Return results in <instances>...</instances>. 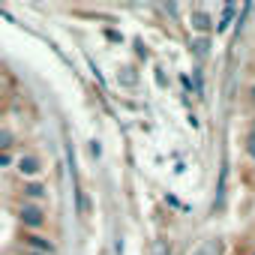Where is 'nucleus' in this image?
<instances>
[{
  "mask_svg": "<svg viewBox=\"0 0 255 255\" xmlns=\"http://www.w3.org/2000/svg\"><path fill=\"white\" fill-rule=\"evenodd\" d=\"M195 51H198V57H204L207 54V39H198L195 42Z\"/></svg>",
  "mask_w": 255,
  "mask_h": 255,
  "instance_id": "9",
  "label": "nucleus"
},
{
  "mask_svg": "<svg viewBox=\"0 0 255 255\" xmlns=\"http://www.w3.org/2000/svg\"><path fill=\"white\" fill-rule=\"evenodd\" d=\"M18 216H21V222H24L27 228H42V225H45V213H42L39 204H24Z\"/></svg>",
  "mask_w": 255,
  "mask_h": 255,
  "instance_id": "1",
  "label": "nucleus"
},
{
  "mask_svg": "<svg viewBox=\"0 0 255 255\" xmlns=\"http://www.w3.org/2000/svg\"><path fill=\"white\" fill-rule=\"evenodd\" d=\"M192 27H195L198 33H207V30H210V15H207V12H192Z\"/></svg>",
  "mask_w": 255,
  "mask_h": 255,
  "instance_id": "4",
  "label": "nucleus"
},
{
  "mask_svg": "<svg viewBox=\"0 0 255 255\" xmlns=\"http://www.w3.org/2000/svg\"><path fill=\"white\" fill-rule=\"evenodd\" d=\"M246 153L255 159V120L249 123V132H246Z\"/></svg>",
  "mask_w": 255,
  "mask_h": 255,
  "instance_id": "6",
  "label": "nucleus"
},
{
  "mask_svg": "<svg viewBox=\"0 0 255 255\" xmlns=\"http://www.w3.org/2000/svg\"><path fill=\"white\" fill-rule=\"evenodd\" d=\"M252 255H255V252H252Z\"/></svg>",
  "mask_w": 255,
  "mask_h": 255,
  "instance_id": "14",
  "label": "nucleus"
},
{
  "mask_svg": "<svg viewBox=\"0 0 255 255\" xmlns=\"http://www.w3.org/2000/svg\"><path fill=\"white\" fill-rule=\"evenodd\" d=\"M6 165H9V156H6V153H0V168H6Z\"/></svg>",
  "mask_w": 255,
  "mask_h": 255,
  "instance_id": "10",
  "label": "nucleus"
},
{
  "mask_svg": "<svg viewBox=\"0 0 255 255\" xmlns=\"http://www.w3.org/2000/svg\"><path fill=\"white\" fill-rule=\"evenodd\" d=\"M24 243L30 246L27 252H42V255H45V252H51V240H48V237H42V234H24Z\"/></svg>",
  "mask_w": 255,
  "mask_h": 255,
  "instance_id": "2",
  "label": "nucleus"
},
{
  "mask_svg": "<svg viewBox=\"0 0 255 255\" xmlns=\"http://www.w3.org/2000/svg\"><path fill=\"white\" fill-rule=\"evenodd\" d=\"M231 15H234V6H225V12H222V21L216 24V30H225V27H228V21H231Z\"/></svg>",
  "mask_w": 255,
  "mask_h": 255,
  "instance_id": "7",
  "label": "nucleus"
},
{
  "mask_svg": "<svg viewBox=\"0 0 255 255\" xmlns=\"http://www.w3.org/2000/svg\"><path fill=\"white\" fill-rule=\"evenodd\" d=\"M12 144V132L9 129H0V150H6Z\"/></svg>",
  "mask_w": 255,
  "mask_h": 255,
  "instance_id": "8",
  "label": "nucleus"
},
{
  "mask_svg": "<svg viewBox=\"0 0 255 255\" xmlns=\"http://www.w3.org/2000/svg\"><path fill=\"white\" fill-rule=\"evenodd\" d=\"M249 102H252V105H255V84H252V87H249Z\"/></svg>",
  "mask_w": 255,
  "mask_h": 255,
  "instance_id": "12",
  "label": "nucleus"
},
{
  "mask_svg": "<svg viewBox=\"0 0 255 255\" xmlns=\"http://www.w3.org/2000/svg\"><path fill=\"white\" fill-rule=\"evenodd\" d=\"M24 255H42V252H24Z\"/></svg>",
  "mask_w": 255,
  "mask_h": 255,
  "instance_id": "13",
  "label": "nucleus"
},
{
  "mask_svg": "<svg viewBox=\"0 0 255 255\" xmlns=\"http://www.w3.org/2000/svg\"><path fill=\"white\" fill-rule=\"evenodd\" d=\"M213 249H216V246H204V249H201V252H198V255H210V252H213Z\"/></svg>",
  "mask_w": 255,
  "mask_h": 255,
  "instance_id": "11",
  "label": "nucleus"
},
{
  "mask_svg": "<svg viewBox=\"0 0 255 255\" xmlns=\"http://www.w3.org/2000/svg\"><path fill=\"white\" fill-rule=\"evenodd\" d=\"M24 195L36 201V198H42V195H45V186H42V183H27V186H24Z\"/></svg>",
  "mask_w": 255,
  "mask_h": 255,
  "instance_id": "5",
  "label": "nucleus"
},
{
  "mask_svg": "<svg viewBox=\"0 0 255 255\" xmlns=\"http://www.w3.org/2000/svg\"><path fill=\"white\" fill-rule=\"evenodd\" d=\"M18 171H21L24 177L39 174V159H36V156H21V159H18Z\"/></svg>",
  "mask_w": 255,
  "mask_h": 255,
  "instance_id": "3",
  "label": "nucleus"
}]
</instances>
